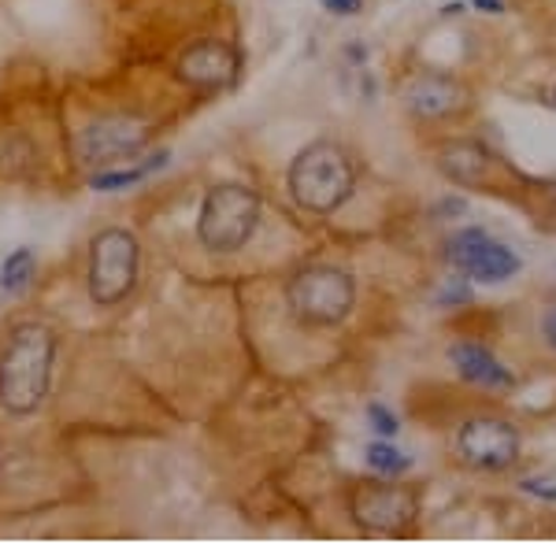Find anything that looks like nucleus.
<instances>
[{"mask_svg":"<svg viewBox=\"0 0 556 548\" xmlns=\"http://www.w3.org/2000/svg\"><path fill=\"white\" fill-rule=\"evenodd\" d=\"M56 334L41 322H20L0 348V408L12 416H30L41 408L52 385Z\"/></svg>","mask_w":556,"mask_h":548,"instance_id":"obj_1","label":"nucleus"},{"mask_svg":"<svg viewBox=\"0 0 556 548\" xmlns=\"http://www.w3.org/2000/svg\"><path fill=\"white\" fill-rule=\"evenodd\" d=\"M356 164L334 141H312L290 164V193L304 212L330 215L353 196Z\"/></svg>","mask_w":556,"mask_h":548,"instance_id":"obj_2","label":"nucleus"},{"mask_svg":"<svg viewBox=\"0 0 556 548\" xmlns=\"http://www.w3.org/2000/svg\"><path fill=\"white\" fill-rule=\"evenodd\" d=\"M260 227V196L249 186H212L197 215V238L212 253H238L253 241Z\"/></svg>","mask_w":556,"mask_h":548,"instance_id":"obj_3","label":"nucleus"},{"mask_svg":"<svg viewBox=\"0 0 556 548\" xmlns=\"http://www.w3.org/2000/svg\"><path fill=\"white\" fill-rule=\"evenodd\" d=\"M286 304H290L293 319L304 322V327H338L353 311L356 285L338 267H301L286 285Z\"/></svg>","mask_w":556,"mask_h":548,"instance_id":"obj_4","label":"nucleus"},{"mask_svg":"<svg viewBox=\"0 0 556 548\" xmlns=\"http://www.w3.org/2000/svg\"><path fill=\"white\" fill-rule=\"evenodd\" d=\"M141 267L138 238L123 227H108L89 241V296L97 308H115L134 293Z\"/></svg>","mask_w":556,"mask_h":548,"instance_id":"obj_5","label":"nucleus"},{"mask_svg":"<svg viewBox=\"0 0 556 548\" xmlns=\"http://www.w3.org/2000/svg\"><path fill=\"white\" fill-rule=\"evenodd\" d=\"M152 127L138 115H101L89 127L78 133L75 152L78 160L89 167H108V164H123V160L138 156L149 145Z\"/></svg>","mask_w":556,"mask_h":548,"instance_id":"obj_6","label":"nucleus"},{"mask_svg":"<svg viewBox=\"0 0 556 548\" xmlns=\"http://www.w3.org/2000/svg\"><path fill=\"white\" fill-rule=\"evenodd\" d=\"M353 515L371 534H405L419 515V497L405 485L364 482L353 493Z\"/></svg>","mask_w":556,"mask_h":548,"instance_id":"obj_7","label":"nucleus"},{"mask_svg":"<svg viewBox=\"0 0 556 548\" xmlns=\"http://www.w3.org/2000/svg\"><path fill=\"white\" fill-rule=\"evenodd\" d=\"M456 453L475 471H505L519 456V434L505 419H468L456 430Z\"/></svg>","mask_w":556,"mask_h":548,"instance_id":"obj_8","label":"nucleus"},{"mask_svg":"<svg viewBox=\"0 0 556 548\" xmlns=\"http://www.w3.org/2000/svg\"><path fill=\"white\" fill-rule=\"evenodd\" d=\"M450 259L453 267L460 275L475 278V282H505V278H513L519 267V256L513 253L508 245H501L497 238H490L486 230H460L456 238L450 241Z\"/></svg>","mask_w":556,"mask_h":548,"instance_id":"obj_9","label":"nucleus"},{"mask_svg":"<svg viewBox=\"0 0 556 548\" xmlns=\"http://www.w3.org/2000/svg\"><path fill=\"white\" fill-rule=\"evenodd\" d=\"M405 107L416 119H450L468 107V86L442 71H419L405 86Z\"/></svg>","mask_w":556,"mask_h":548,"instance_id":"obj_10","label":"nucleus"},{"mask_svg":"<svg viewBox=\"0 0 556 548\" xmlns=\"http://www.w3.org/2000/svg\"><path fill=\"white\" fill-rule=\"evenodd\" d=\"M241 56L227 41H197L178 60V78L197 89H227L238 82Z\"/></svg>","mask_w":556,"mask_h":548,"instance_id":"obj_11","label":"nucleus"},{"mask_svg":"<svg viewBox=\"0 0 556 548\" xmlns=\"http://www.w3.org/2000/svg\"><path fill=\"white\" fill-rule=\"evenodd\" d=\"M450 359L456 364V371H460L464 382L482 385V390H513L516 385L513 371L482 345H453Z\"/></svg>","mask_w":556,"mask_h":548,"instance_id":"obj_12","label":"nucleus"},{"mask_svg":"<svg viewBox=\"0 0 556 548\" xmlns=\"http://www.w3.org/2000/svg\"><path fill=\"white\" fill-rule=\"evenodd\" d=\"M486 149L475 145V141H456V145L442 149V170L460 186H475L486 170Z\"/></svg>","mask_w":556,"mask_h":548,"instance_id":"obj_13","label":"nucleus"},{"mask_svg":"<svg viewBox=\"0 0 556 548\" xmlns=\"http://www.w3.org/2000/svg\"><path fill=\"white\" fill-rule=\"evenodd\" d=\"M167 160H172V152H156V156H149L146 164H138V167H127V170H101V175L89 178V186H93L97 193H119V190H130V186L146 182L152 170L167 167Z\"/></svg>","mask_w":556,"mask_h":548,"instance_id":"obj_14","label":"nucleus"},{"mask_svg":"<svg viewBox=\"0 0 556 548\" xmlns=\"http://www.w3.org/2000/svg\"><path fill=\"white\" fill-rule=\"evenodd\" d=\"M34 275H38L34 248L20 245L15 253H8L4 264H0V293H4V296H23L26 290H30Z\"/></svg>","mask_w":556,"mask_h":548,"instance_id":"obj_15","label":"nucleus"},{"mask_svg":"<svg viewBox=\"0 0 556 548\" xmlns=\"http://www.w3.org/2000/svg\"><path fill=\"white\" fill-rule=\"evenodd\" d=\"M364 460H367V467H371L375 474H382V479H401L405 471H412V460H408V456L401 453V448L386 445V442L367 445Z\"/></svg>","mask_w":556,"mask_h":548,"instance_id":"obj_16","label":"nucleus"},{"mask_svg":"<svg viewBox=\"0 0 556 548\" xmlns=\"http://www.w3.org/2000/svg\"><path fill=\"white\" fill-rule=\"evenodd\" d=\"M367 422H371V430H375V434H382V437H393L401 430L397 416H393L386 404H367Z\"/></svg>","mask_w":556,"mask_h":548,"instance_id":"obj_17","label":"nucleus"},{"mask_svg":"<svg viewBox=\"0 0 556 548\" xmlns=\"http://www.w3.org/2000/svg\"><path fill=\"white\" fill-rule=\"evenodd\" d=\"M323 4V12H330V15H342V20H349V15H356L364 8V0H319Z\"/></svg>","mask_w":556,"mask_h":548,"instance_id":"obj_18","label":"nucleus"},{"mask_svg":"<svg viewBox=\"0 0 556 548\" xmlns=\"http://www.w3.org/2000/svg\"><path fill=\"white\" fill-rule=\"evenodd\" d=\"M519 489L531 493V497L553 500V505H556V482H534V479H527V482H519Z\"/></svg>","mask_w":556,"mask_h":548,"instance_id":"obj_19","label":"nucleus"},{"mask_svg":"<svg viewBox=\"0 0 556 548\" xmlns=\"http://www.w3.org/2000/svg\"><path fill=\"white\" fill-rule=\"evenodd\" d=\"M468 301H471V290H468V285H464V282L450 285V290H445L442 296H438V304H442V308H445V304H468Z\"/></svg>","mask_w":556,"mask_h":548,"instance_id":"obj_20","label":"nucleus"},{"mask_svg":"<svg viewBox=\"0 0 556 548\" xmlns=\"http://www.w3.org/2000/svg\"><path fill=\"white\" fill-rule=\"evenodd\" d=\"M542 330H545V341H549V345L556 348V304L549 311H545V322H542Z\"/></svg>","mask_w":556,"mask_h":548,"instance_id":"obj_21","label":"nucleus"},{"mask_svg":"<svg viewBox=\"0 0 556 548\" xmlns=\"http://www.w3.org/2000/svg\"><path fill=\"white\" fill-rule=\"evenodd\" d=\"M471 8H479L486 15H501L505 12V0H471Z\"/></svg>","mask_w":556,"mask_h":548,"instance_id":"obj_22","label":"nucleus"},{"mask_svg":"<svg viewBox=\"0 0 556 548\" xmlns=\"http://www.w3.org/2000/svg\"><path fill=\"white\" fill-rule=\"evenodd\" d=\"M553 104H556V93H553Z\"/></svg>","mask_w":556,"mask_h":548,"instance_id":"obj_23","label":"nucleus"}]
</instances>
